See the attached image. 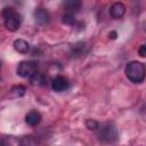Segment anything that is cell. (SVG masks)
I'll use <instances>...</instances> for the list:
<instances>
[{"label": "cell", "instance_id": "6da1fadb", "mask_svg": "<svg viewBox=\"0 0 146 146\" xmlns=\"http://www.w3.org/2000/svg\"><path fill=\"white\" fill-rule=\"evenodd\" d=\"M124 73L127 75V78L133 82V83H140L145 80L146 76V67L143 63L137 62V60H132L129 62L125 66Z\"/></svg>", "mask_w": 146, "mask_h": 146}, {"label": "cell", "instance_id": "52a82bcc", "mask_svg": "<svg viewBox=\"0 0 146 146\" xmlns=\"http://www.w3.org/2000/svg\"><path fill=\"white\" fill-rule=\"evenodd\" d=\"M110 14L113 18L119 19L125 14V6L122 2H114L110 8Z\"/></svg>", "mask_w": 146, "mask_h": 146}, {"label": "cell", "instance_id": "30bf717a", "mask_svg": "<svg viewBox=\"0 0 146 146\" xmlns=\"http://www.w3.org/2000/svg\"><path fill=\"white\" fill-rule=\"evenodd\" d=\"M14 49L19 54H27L30 50V44L23 39H16L14 41Z\"/></svg>", "mask_w": 146, "mask_h": 146}, {"label": "cell", "instance_id": "7c38bea8", "mask_svg": "<svg viewBox=\"0 0 146 146\" xmlns=\"http://www.w3.org/2000/svg\"><path fill=\"white\" fill-rule=\"evenodd\" d=\"M87 51V46L84 42H79L72 48V54L74 56H81Z\"/></svg>", "mask_w": 146, "mask_h": 146}, {"label": "cell", "instance_id": "e0dca14e", "mask_svg": "<svg viewBox=\"0 0 146 146\" xmlns=\"http://www.w3.org/2000/svg\"><path fill=\"white\" fill-rule=\"evenodd\" d=\"M116 35H117V34H116L115 31H112V32L108 33V36H110L111 39H116Z\"/></svg>", "mask_w": 146, "mask_h": 146}, {"label": "cell", "instance_id": "8fae6325", "mask_svg": "<svg viewBox=\"0 0 146 146\" xmlns=\"http://www.w3.org/2000/svg\"><path fill=\"white\" fill-rule=\"evenodd\" d=\"M30 82L33 86H44L47 83V78L42 73L36 72L30 78Z\"/></svg>", "mask_w": 146, "mask_h": 146}, {"label": "cell", "instance_id": "9c48e42d", "mask_svg": "<svg viewBox=\"0 0 146 146\" xmlns=\"http://www.w3.org/2000/svg\"><path fill=\"white\" fill-rule=\"evenodd\" d=\"M25 122L31 125V127H35L41 122V114L38 111H30L26 115H25Z\"/></svg>", "mask_w": 146, "mask_h": 146}, {"label": "cell", "instance_id": "4fadbf2b", "mask_svg": "<svg viewBox=\"0 0 146 146\" xmlns=\"http://www.w3.org/2000/svg\"><path fill=\"white\" fill-rule=\"evenodd\" d=\"M25 91H26V89H25L24 86H15L10 90V92L14 97H22L25 94Z\"/></svg>", "mask_w": 146, "mask_h": 146}, {"label": "cell", "instance_id": "9a60e30c", "mask_svg": "<svg viewBox=\"0 0 146 146\" xmlns=\"http://www.w3.org/2000/svg\"><path fill=\"white\" fill-rule=\"evenodd\" d=\"M86 127H87L89 130H97V129H99V123H98L96 120L88 119V120L86 121Z\"/></svg>", "mask_w": 146, "mask_h": 146}, {"label": "cell", "instance_id": "ba28073f", "mask_svg": "<svg viewBox=\"0 0 146 146\" xmlns=\"http://www.w3.org/2000/svg\"><path fill=\"white\" fill-rule=\"evenodd\" d=\"M81 5H82L81 0H63V7L65 11L70 14H74L79 11V9L81 8Z\"/></svg>", "mask_w": 146, "mask_h": 146}, {"label": "cell", "instance_id": "5b68a950", "mask_svg": "<svg viewBox=\"0 0 146 146\" xmlns=\"http://www.w3.org/2000/svg\"><path fill=\"white\" fill-rule=\"evenodd\" d=\"M68 88V81L65 76L63 75H57L56 78L52 79L51 81V89L56 92H62L65 91Z\"/></svg>", "mask_w": 146, "mask_h": 146}, {"label": "cell", "instance_id": "7a4b0ae2", "mask_svg": "<svg viewBox=\"0 0 146 146\" xmlns=\"http://www.w3.org/2000/svg\"><path fill=\"white\" fill-rule=\"evenodd\" d=\"M2 17H3L5 26L8 31L15 32L16 30H18V27L21 25V15L14 8H10V7L3 8Z\"/></svg>", "mask_w": 146, "mask_h": 146}, {"label": "cell", "instance_id": "2e32d148", "mask_svg": "<svg viewBox=\"0 0 146 146\" xmlns=\"http://www.w3.org/2000/svg\"><path fill=\"white\" fill-rule=\"evenodd\" d=\"M138 52L140 57H146V44H141L138 49Z\"/></svg>", "mask_w": 146, "mask_h": 146}, {"label": "cell", "instance_id": "277c9868", "mask_svg": "<svg viewBox=\"0 0 146 146\" xmlns=\"http://www.w3.org/2000/svg\"><path fill=\"white\" fill-rule=\"evenodd\" d=\"M38 72V64L33 60H23L17 66V74L22 78L30 79L34 73Z\"/></svg>", "mask_w": 146, "mask_h": 146}, {"label": "cell", "instance_id": "5bb4252c", "mask_svg": "<svg viewBox=\"0 0 146 146\" xmlns=\"http://www.w3.org/2000/svg\"><path fill=\"white\" fill-rule=\"evenodd\" d=\"M62 21H63V23H64V24H67V25H73V24H74V22H75V18H74V15H73V14L66 13L65 15H63Z\"/></svg>", "mask_w": 146, "mask_h": 146}, {"label": "cell", "instance_id": "8992f818", "mask_svg": "<svg viewBox=\"0 0 146 146\" xmlns=\"http://www.w3.org/2000/svg\"><path fill=\"white\" fill-rule=\"evenodd\" d=\"M33 17H34L35 23L39 25H46L50 21V15H49L48 10L43 9V8H36L33 13Z\"/></svg>", "mask_w": 146, "mask_h": 146}, {"label": "cell", "instance_id": "3957f363", "mask_svg": "<svg viewBox=\"0 0 146 146\" xmlns=\"http://www.w3.org/2000/svg\"><path fill=\"white\" fill-rule=\"evenodd\" d=\"M98 137L103 143H114L115 140H117L119 133L116 128L112 123H106L103 127H99Z\"/></svg>", "mask_w": 146, "mask_h": 146}]
</instances>
